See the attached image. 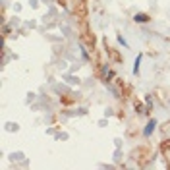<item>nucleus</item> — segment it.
Masks as SVG:
<instances>
[{
    "instance_id": "f257e3e1",
    "label": "nucleus",
    "mask_w": 170,
    "mask_h": 170,
    "mask_svg": "<svg viewBox=\"0 0 170 170\" xmlns=\"http://www.w3.org/2000/svg\"><path fill=\"white\" fill-rule=\"evenodd\" d=\"M155 126H157V122H155V120H151V122L147 124V128L143 129V135H145V137H149V135L153 133V129H155Z\"/></svg>"
},
{
    "instance_id": "f03ea898",
    "label": "nucleus",
    "mask_w": 170,
    "mask_h": 170,
    "mask_svg": "<svg viewBox=\"0 0 170 170\" xmlns=\"http://www.w3.org/2000/svg\"><path fill=\"white\" fill-rule=\"evenodd\" d=\"M133 19H135V21H139V23H147V21H149V16H147V14H141V12H139V14L133 16Z\"/></svg>"
},
{
    "instance_id": "7ed1b4c3",
    "label": "nucleus",
    "mask_w": 170,
    "mask_h": 170,
    "mask_svg": "<svg viewBox=\"0 0 170 170\" xmlns=\"http://www.w3.org/2000/svg\"><path fill=\"white\" fill-rule=\"evenodd\" d=\"M139 60H141V56H137V60H135V66H133V74H139Z\"/></svg>"
}]
</instances>
